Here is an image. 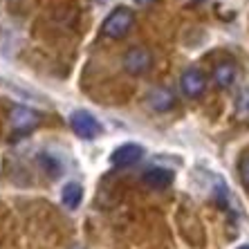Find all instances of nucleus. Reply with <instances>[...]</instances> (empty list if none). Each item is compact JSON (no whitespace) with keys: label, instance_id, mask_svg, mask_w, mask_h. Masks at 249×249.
I'll return each instance as SVG.
<instances>
[{"label":"nucleus","instance_id":"obj_7","mask_svg":"<svg viewBox=\"0 0 249 249\" xmlns=\"http://www.w3.org/2000/svg\"><path fill=\"white\" fill-rule=\"evenodd\" d=\"M142 180H144L146 186H151V189H157V191H162V189H168V186L173 184L175 173L171 171V168L153 166V168H146L144 175H142Z\"/></svg>","mask_w":249,"mask_h":249},{"label":"nucleus","instance_id":"obj_8","mask_svg":"<svg viewBox=\"0 0 249 249\" xmlns=\"http://www.w3.org/2000/svg\"><path fill=\"white\" fill-rule=\"evenodd\" d=\"M148 106L157 112H166L175 106V94L168 90V88H155L148 94Z\"/></svg>","mask_w":249,"mask_h":249},{"label":"nucleus","instance_id":"obj_10","mask_svg":"<svg viewBox=\"0 0 249 249\" xmlns=\"http://www.w3.org/2000/svg\"><path fill=\"white\" fill-rule=\"evenodd\" d=\"M236 74H238V70L236 65L231 63V61H222V63H218L213 68V79L215 83L220 88H229L233 81H236Z\"/></svg>","mask_w":249,"mask_h":249},{"label":"nucleus","instance_id":"obj_6","mask_svg":"<svg viewBox=\"0 0 249 249\" xmlns=\"http://www.w3.org/2000/svg\"><path fill=\"white\" fill-rule=\"evenodd\" d=\"M142 157H144V148L139 144H124L112 151L110 162L119 168H128V166H135Z\"/></svg>","mask_w":249,"mask_h":249},{"label":"nucleus","instance_id":"obj_2","mask_svg":"<svg viewBox=\"0 0 249 249\" xmlns=\"http://www.w3.org/2000/svg\"><path fill=\"white\" fill-rule=\"evenodd\" d=\"M153 65V54L148 47L144 45H133L124 54V70L128 74L139 76V74H146Z\"/></svg>","mask_w":249,"mask_h":249},{"label":"nucleus","instance_id":"obj_5","mask_svg":"<svg viewBox=\"0 0 249 249\" xmlns=\"http://www.w3.org/2000/svg\"><path fill=\"white\" fill-rule=\"evenodd\" d=\"M180 88L189 99H197L204 92V88H207V79H204V74L197 68H189L180 76Z\"/></svg>","mask_w":249,"mask_h":249},{"label":"nucleus","instance_id":"obj_13","mask_svg":"<svg viewBox=\"0 0 249 249\" xmlns=\"http://www.w3.org/2000/svg\"><path fill=\"white\" fill-rule=\"evenodd\" d=\"M238 249H249V245H243V247H238Z\"/></svg>","mask_w":249,"mask_h":249},{"label":"nucleus","instance_id":"obj_9","mask_svg":"<svg viewBox=\"0 0 249 249\" xmlns=\"http://www.w3.org/2000/svg\"><path fill=\"white\" fill-rule=\"evenodd\" d=\"M81 200H83V186L76 184V182H68V184L63 186V191H61V202H63V207L70 209V211H74V209H79Z\"/></svg>","mask_w":249,"mask_h":249},{"label":"nucleus","instance_id":"obj_12","mask_svg":"<svg viewBox=\"0 0 249 249\" xmlns=\"http://www.w3.org/2000/svg\"><path fill=\"white\" fill-rule=\"evenodd\" d=\"M135 2H137V5H151L153 0H135Z\"/></svg>","mask_w":249,"mask_h":249},{"label":"nucleus","instance_id":"obj_1","mask_svg":"<svg viewBox=\"0 0 249 249\" xmlns=\"http://www.w3.org/2000/svg\"><path fill=\"white\" fill-rule=\"evenodd\" d=\"M133 25H135V14L130 12L128 7H117V9L110 12V16L104 20L101 32H104L108 38L119 41V38H124V36L133 29Z\"/></svg>","mask_w":249,"mask_h":249},{"label":"nucleus","instance_id":"obj_11","mask_svg":"<svg viewBox=\"0 0 249 249\" xmlns=\"http://www.w3.org/2000/svg\"><path fill=\"white\" fill-rule=\"evenodd\" d=\"M240 178H243V184L249 189V155L240 162Z\"/></svg>","mask_w":249,"mask_h":249},{"label":"nucleus","instance_id":"obj_4","mask_svg":"<svg viewBox=\"0 0 249 249\" xmlns=\"http://www.w3.org/2000/svg\"><path fill=\"white\" fill-rule=\"evenodd\" d=\"M38 122H41V115L25 108V106H14L9 112V124H12L14 133H29L38 126Z\"/></svg>","mask_w":249,"mask_h":249},{"label":"nucleus","instance_id":"obj_3","mask_svg":"<svg viewBox=\"0 0 249 249\" xmlns=\"http://www.w3.org/2000/svg\"><path fill=\"white\" fill-rule=\"evenodd\" d=\"M70 126H72V130H74L76 137L86 139V142H90V139H97L99 135H101V124L94 119V115H90L88 110H74L72 115H70Z\"/></svg>","mask_w":249,"mask_h":249}]
</instances>
